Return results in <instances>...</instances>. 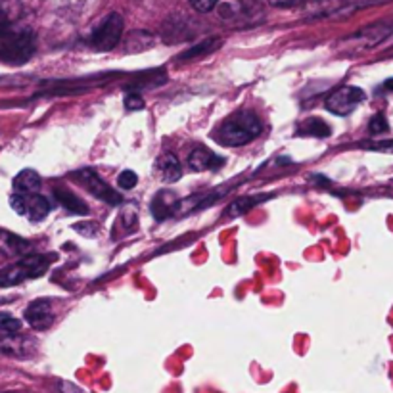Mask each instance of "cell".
Returning <instances> with one entry per match:
<instances>
[{"label":"cell","instance_id":"29","mask_svg":"<svg viewBox=\"0 0 393 393\" xmlns=\"http://www.w3.org/2000/svg\"><path fill=\"white\" fill-rule=\"evenodd\" d=\"M0 259H2V252H0Z\"/></svg>","mask_w":393,"mask_h":393},{"label":"cell","instance_id":"20","mask_svg":"<svg viewBox=\"0 0 393 393\" xmlns=\"http://www.w3.org/2000/svg\"><path fill=\"white\" fill-rule=\"evenodd\" d=\"M73 228L75 233L83 234L86 238H94V236H98L100 233L98 223H77V225H73Z\"/></svg>","mask_w":393,"mask_h":393},{"label":"cell","instance_id":"3","mask_svg":"<svg viewBox=\"0 0 393 393\" xmlns=\"http://www.w3.org/2000/svg\"><path fill=\"white\" fill-rule=\"evenodd\" d=\"M52 259L44 257V255H25L19 259L18 263L8 265L0 270V288H10V286H18L27 278H37L44 275L50 267Z\"/></svg>","mask_w":393,"mask_h":393},{"label":"cell","instance_id":"24","mask_svg":"<svg viewBox=\"0 0 393 393\" xmlns=\"http://www.w3.org/2000/svg\"><path fill=\"white\" fill-rule=\"evenodd\" d=\"M369 148H374V150H386V152H392V154H393V141L378 142V144H370Z\"/></svg>","mask_w":393,"mask_h":393},{"label":"cell","instance_id":"11","mask_svg":"<svg viewBox=\"0 0 393 393\" xmlns=\"http://www.w3.org/2000/svg\"><path fill=\"white\" fill-rule=\"evenodd\" d=\"M41 188V177L33 169H24L14 177V190L16 194H37Z\"/></svg>","mask_w":393,"mask_h":393},{"label":"cell","instance_id":"14","mask_svg":"<svg viewBox=\"0 0 393 393\" xmlns=\"http://www.w3.org/2000/svg\"><path fill=\"white\" fill-rule=\"evenodd\" d=\"M0 247L6 253H12V255H21V253L29 252L31 244L27 240L16 236V234L0 230Z\"/></svg>","mask_w":393,"mask_h":393},{"label":"cell","instance_id":"23","mask_svg":"<svg viewBox=\"0 0 393 393\" xmlns=\"http://www.w3.org/2000/svg\"><path fill=\"white\" fill-rule=\"evenodd\" d=\"M211 44H213L211 41H205V43H202L200 46H196V49H190L188 52H186V54L180 56V60H190V58H198V56H202L203 52H208L209 49H213Z\"/></svg>","mask_w":393,"mask_h":393},{"label":"cell","instance_id":"19","mask_svg":"<svg viewBox=\"0 0 393 393\" xmlns=\"http://www.w3.org/2000/svg\"><path fill=\"white\" fill-rule=\"evenodd\" d=\"M387 129H389V125H387V119L382 116V113H378V116H374L370 119V135H384V133H387Z\"/></svg>","mask_w":393,"mask_h":393},{"label":"cell","instance_id":"7","mask_svg":"<svg viewBox=\"0 0 393 393\" xmlns=\"http://www.w3.org/2000/svg\"><path fill=\"white\" fill-rule=\"evenodd\" d=\"M10 205L18 215L31 221H41L50 213V202L41 194H12Z\"/></svg>","mask_w":393,"mask_h":393},{"label":"cell","instance_id":"16","mask_svg":"<svg viewBox=\"0 0 393 393\" xmlns=\"http://www.w3.org/2000/svg\"><path fill=\"white\" fill-rule=\"evenodd\" d=\"M161 177H163L165 183H177L178 178L183 177V167H180V161L177 160V155H163V160H161Z\"/></svg>","mask_w":393,"mask_h":393},{"label":"cell","instance_id":"15","mask_svg":"<svg viewBox=\"0 0 393 393\" xmlns=\"http://www.w3.org/2000/svg\"><path fill=\"white\" fill-rule=\"evenodd\" d=\"M270 196H246V198H238V200H234L230 205L225 211V215L227 217H240L247 213L250 209H253L255 205H259L265 200H269Z\"/></svg>","mask_w":393,"mask_h":393},{"label":"cell","instance_id":"8","mask_svg":"<svg viewBox=\"0 0 393 393\" xmlns=\"http://www.w3.org/2000/svg\"><path fill=\"white\" fill-rule=\"evenodd\" d=\"M25 320L27 325L31 326L33 330H49L52 320H54V313H52V305L49 300H35L25 309Z\"/></svg>","mask_w":393,"mask_h":393},{"label":"cell","instance_id":"13","mask_svg":"<svg viewBox=\"0 0 393 393\" xmlns=\"http://www.w3.org/2000/svg\"><path fill=\"white\" fill-rule=\"evenodd\" d=\"M330 125L319 119V117H309L295 131L297 136H313V138H326V136H330Z\"/></svg>","mask_w":393,"mask_h":393},{"label":"cell","instance_id":"22","mask_svg":"<svg viewBox=\"0 0 393 393\" xmlns=\"http://www.w3.org/2000/svg\"><path fill=\"white\" fill-rule=\"evenodd\" d=\"M190 2V6L196 10V12H211L213 8L219 4V0H188Z\"/></svg>","mask_w":393,"mask_h":393},{"label":"cell","instance_id":"17","mask_svg":"<svg viewBox=\"0 0 393 393\" xmlns=\"http://www.w3.org/2000/svg\"><path fill=\"white\" fill-rule=\"evenodd\" d=\"M0 330L4 334H16L21 330V320H18L10 313H0Z\"/></svg>","mask_w":393,"mask_h":393},{"label":"cell","instance_id":"21","mask_svg":"<svg viewBox=\"0 0 393 393\" xmlns=\"http://www.w3.org/2000/svg\"><path fill=\"white\" fill-rule=\"evenodd\" d=\"M123 104L127 110H142L144 108V98L138 93H129L125 96Z\"/></svg>","mask_w":393,"mask_h":393},{"label":"cell","instance_id":"26","mask_svg":"<svg viewBox=\"0 0 393 393\" xmlns=\"http://www.w3.org/2000/svg\"><path fill=\"white\" fill-rule=\"evenodd\" d=\"M62 393H83V392H81L77 386H73V384H69V382H63Z\"/></svg>","mask_w":393,"mask_h":393},{"label":"cell","instance_id":"2","mask_svg":"<svg viewBox=\"0 0 393 393\" xmlns=\"http://www.w3.org/2000/svg\"><path fill=\"white\" fill-rule=\"evenodd\" d=\"M35 52V39L29 29L0 25V60L8 63H25Z\"/></svg>","mask_w":393,"mask_h":393},{"label":"cell","instance_id":"5","mask_svg":"<svg viewBox=\"0 0 393 393\" xmlns=\"http://www.w3.org/2000/svg\"><path fill=\"white\" fill-rule=\"evenodd\" d=\"M123 35V18L119 14H110L91 35V44L100 52H110L119 44Z\"/></svg>","mask_w":393,"mask_h":393},{"label":"cell","instance_id":"4","mask_svg":"<svg viewBox=\"0 0 393 393\" xmlns=\"http://www.w3.org/2000/svg\"><path fill=\"white\" fill-rule=\"evenodd\" d=\"M69 177L73 178L77 185H81L88 194H93L94 198H98L100 202L110 203V205H119L121 203V196L117 194L110 185H106L104 180L98 177V173L91 169V167H83L77 169Z\"/></svg>","mask_w":393,"mask_h":393},{"label":"cell","instance_id":"27","mask_svg":"<svg viewBox=\"0 0 393 393\" xmlns=\"http://www.w3.org/2000/svg\"><path fill=\"white\" fill-rule=\"evenodd\" d=\"M384 86H386V88H389V91H393V79H387L386 85Z\"/></svg>","mask_w":393,"mask_h":393},{"label":"cell","instance_id":"6","mask_svg":"<svg viewBox=\"0 0 393 393\" xmlns=\"http://www.w3.org/2000/svg\"><path fill=\"white\" fill-rule=\"evenodd\" d=\"M367 98V94L362 88L359 86H340L338 91H334V93L326 98L325 106L326 110L334 113V116H349L351 111L355 110L357 106L364 102Z\"/></svg>","mask_w":393,"mask_h":393},{"label":"cell","instance_id":"18","mask_svg":"<svg viewBox=\"0 0 393 393\" xmlns=\"http://www.w3.org/2000/svg\"><path fill=\"white\" fill-rule=\"evenodd\" d=\"M136 183H138V175H136L135 171H131V169H125V171L119 173V177H117V185H119V188H123V190L135 188Z\"/></svg>","mask_w":393,"mask_h":393},{"label":"cell","instance_id":"12","mask_svg":"<svg viewBox=\"0 0 393 393\" xmlns=\"http://www.w3.org/2000/svg\"><path fill=\"white\" fill-rule=\"evenodd\" d=\"M180 205L175 194L171 192H160L158 196L154 198V202H152V213H154L155 219H165L169 213H175Z\"/></svg>","mask_w":393,"mask_h":393},{"label":"cell","instance_id":"25","mask_svg":"<svg viewBox=\"0 0 393 393\" xmlns=\"http://www.w3.org/2000/svg\"><path fill=\"white\" fill-rule=\"evenodd\" d=\"M270 2L278 8H286V6H294V4H297L300 0H270Z\"/></svg>","mask_w":393,"mask_h":393},{"label":"cell","instance_id":"9","mask_svg":"<svg viewBox=\"0 0 393 393\" xmlns=\"http://www.w3.org/2000/svg\"><path fill=\"white\" fill-rule=\"evenodd\" d=\"M225 163V158L217 155L215 152H211L208 148L198 146L194 148L188 155V165L194 171H208V169H219Z\"/></svg>","mask_w":393,"mask_h":393},{"label":"cell","instance_id":"28","mask_svg":"<svg viewBox=\"0 0 393 393\" xmlns=\"http://www.w3.org/2000/svg\"><path fill=\"white\" fill-rule=\"evenodd\" d=\"M4 301H8L6 297H0V303H4Z\"/></svg>","mask_w":393,"mask_h":393},{"label":"cell","instance_id":"10","mask_svg":"<svg viewBox=\"0 0 393 393\" xmlns=\"http://www.w3.org/2000/svg\"><path fill=\"white\" fill-rule=\"evenodd\" d=\"M54 198L56 202L60 203L63 209H68L69 213H73V215H86L88 213V205L79 196H75L73 192L63 188V186L54 188Z\"/></svg>","mask_w":393,"mask_h":393},{"label":"cell","instance_id":"1","mask_svg":"<svg viewBox=\"0 0 393 393\" xmlns=\"http://www.w3.org/2000/svg\"><path fill=\"white\" fill-rule=\"evenodd\" d=\"M263 133V121L253 111H238L215 131V141L221 146L238 148L253 142Z\"/></svg>","mask_w":393,"mask_h":393}]
</instances>
